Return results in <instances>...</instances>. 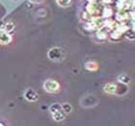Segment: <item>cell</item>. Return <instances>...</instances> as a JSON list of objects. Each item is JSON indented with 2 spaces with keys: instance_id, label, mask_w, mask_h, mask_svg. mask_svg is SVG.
<instances>
[{
  "instance_id": "1",
  "label": "cell",
  "mask_w": 135,
  "mask_h": 126,
  "mask_svg": "<svg viewBox=\"0 0 135 126\" xmlns=\"http://www.w3.org/2000/svg\"><path fill=\"white\" fill-rule=\"evenodd\" d=\"M50 112L52 118L56 121H62L65 119L66 114L63 112L62 107L59 103H54L50 106Z\"/></svg>"
},
{
  "instance_id": "2",
  "label": "cell",
  "mask_w": 135,
  "mask_h": 126,
  "mask_svg": "<svg viewBox=\"0 0 135 126\" xmlns=\"http://www.w3.org/2000/svg\"><path fill=\"white\" fill-rule=\"evenodd\" d=\"M64 51L61 48L54 47L48 51V57L52 61H61L64 58Z\"/></svg>"
},
{
  "instance_id": "3",
  "label": "cell",
  "mask_w": 135,
  "mask_h": 126,
  "mask_svg": "<svg viewBox=\"0 0 135 126\" xmlns=\"http://www.w3.org/2000/svg\"><path fill=\"white\" fill-rule=\"evenodd\" d=\"M44 88L48 93H56L60 90V85L55 80H46L44 84Z\"/></svg>"
},
{
  "instance_id": "4",
  "label": "cell",
  "mask_w": 135,
  "mask_h": 126,
  "mask_svg": "<svg viewBox=\"0 0 135 126\" xmlns=\"http://www.w3.org/2000/svg\"><path fill=\"white\" fill-rule=\"evenodd\" d=\"M98 103V99H97L94 95H87L83 98L82 100V105L85 107H90V106H94Z\"/></svg>"
},
{
  "instance_id": "5",
  "label": "cell",
  "mask_w": 135,
  "mask_h": 126,
  "mask_svg": "<svg viewBox=\"0 0 135 126\" xmlns=\"http://www.w3.org/2000/svg\"><path fill=\"white\" fill-rule=\"evenodd\" d=\"M24 97H25L26 100L34 102V101L38 100L39 95H38V93H37L34 90H32V89H28V90H26L25 93H24Z\"/></svg>"
},
{
  "instance_id": "6",
  "label": "cell",
  "mask_w": 135,
  "mask_h": 126,
  "mask_svg": "<svg viewBox=\"0 0 135 126\" xmlns=\"http://www.w3.org/2000/svg\"><path fill=\"white\" fill-rule=\"evenodd\" d=\"M11 36L4 30H0V43L1 44H7L11 42Z\"/></svg>"
},
{
  "instance_id": "7",
  "label": "cell",
  "mask_w": 135,
  "mask_h": 126,
  "mask_svg": "<svg viewBox=\"0 0 135 126\" xmlns=\"http://www.w3.org/2000/svg\"><path fill=\"white\" fill-rule=\"evenodd\" d=\"M127 92V88L126 85H124V84L116 85V93L115 94L124 95Z\"/></svg>"
},
{
  "instance_id": "8",
  "label": "cell",
  "mask_w": 135,
  "mask_h": 126,
  "mask_svg": "<svg viewBox=\"0 0 135 126\" xmlns=\"http://www.w3.org/2000/svg\"><path fill=\"white\" fill-rule=\"evenodd\" d=\"M104 90H105L107 93L114 94V93H116V84L109 83V84L105 85V86H104Z\"/></svg>"
},
{
  "instance_id": "9",
  "label": "cell",
  "mask_w": 135,
  "mask_h": 126,
  "mask_svg": "<svg viewBox=\"0 0 135 126\" xmlns=\"http://www.w3.org/2000/svg\"><path fill=\"white\" fill-rule=\"evenodd\" d=\"M118 80L121 84L127 85L130 82V77L128 75H127V74H122V75H120L118 77Z\"/></svg>"
},
{
  "instance_id": "10",
  "label": "cell",
  "mask_w": 135,
  "mask_h": 126,
  "mask_svg": "<svg viewBox=\"0 0 135 126\" xmlns=\"http://www.w3.org/2000/svg\"><path fill=\"white\" fill-rule=\"evenodd\" d=\"M61 107H62L63 112L65 113L66 115H67V114H70V113L71 112V110H73V107L70 106V104H69V103H63L62 105H61Z\"/></svg>"
},
{
  "instance_id": "11",
  "label": "cell",
  "mask_w": 135,
  "mask_h": 126,
  "mask_svg": "<svg viewBox=\"0 0 135 126\" xmlns=\"http://www.w3.org/2000/svg\"><path fill=\"white\" fill-rule=\"evenodd\" d=\"M86 68L89 70H96L98 68V64L96 63H87L86 64Z\"/></svg>"
},
{
  "instance_id": "12",
  "label": "cell",
  "mask_w": 135,
  "mask_h": 126,
  "mask_svg": "<svg viewBox=\"0 0 135 126\" xmlns=\"http://www.w3.org/2000/svg\"><path fill=\"white\" fill-rule=\"evenodd\" d=\"M70 1H71V0H57L58 4L61 5V6H63V7H67V6L70 5Z\"/></svg>"
},
{
  "instance_id": "13",
  "label": "cell",
  "mask_w": 135,
  "mask_h": 126,
  "mask_svg": "<svg viewBox=\"0 0 135 126\" xmlns=\"http://www.w3.org/2000/svg\"><path fill=\"white\" fill-rule=\"evenodd\" d=\"M14 24L13 23H7L6 24V26H5V32H11V31H13L14 30Z\"/></svg>"
},
{
  "instance_id": "14",
  "label": "cell",
  "mask_w": 135,
  "mask_h": 126,
  "mask_svg": "<svg viewBox=\"0 0 135 126\" xmlns=\"http://www.w3.org/2000/svg\"><path fill=\"white\" fill-rule=\"evenodd\" d=\"M0 126H2V125H1V124H0Z\"/></svg>"
}]
</instances>
